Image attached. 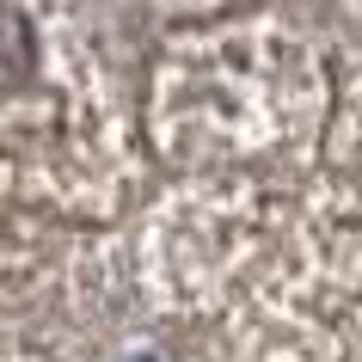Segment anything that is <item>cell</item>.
Instances as JSON below:
<instances>
[{"label": "cell", "mask_w": 362, "mask_h": 362, "mask_svg": "<svg viewBox=\"0 0 362 362\" xmlns=\"http://www.w3.org/2000/svg\"><path fill=\"white\" fill-rule=\"evenodd\" d=\"M31 62H37V49H31V25H25L19 13L0 6V86H19V80L31 74Z\"/></svg>", "instance_id": "1"}]
</instances>
